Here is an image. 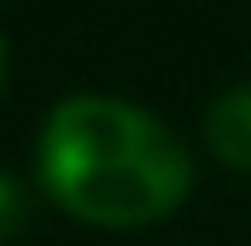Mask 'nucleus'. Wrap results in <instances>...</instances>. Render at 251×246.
Instances as JSON below:
<instances>
[{
  "label": "nucleus",
  "mask_w": 251,
  "mask_h": 246,
  "mask_svg": "<svg viewBox=\"0 0 251 246\" xmlns=\"http://www.w3.org/2000/svg\"><path fill=\"white\" fill-rule=\"evenodd\" d=\"M38 182L80 225L139 230L187 203L193 155L150 107L107 91H75L43 118Z\"/></svg>",
  "instance_id": "nucleus-1"
},
{
  "label": "nucleus",
  "mask_w": 251,
  "mask_h": 246,
  "mask_svg": "<svg viewBox=\"0 0 251 246\" xmlns=\"http://www.w3.org/2000/svg\"><path fill=\"white\" fill-rule=\"evenodd\" d=\"M203 139H208V150L225 166L251 171V81H241V86H230V91H219V97L208 102Z\"/></svg>",
  "instance_id": "nucleus-2"
},
{
  "label": "nucleus",
  "mask_w": 251,
  "mask_h": 246,
  "mask_svg": "<svg viewBox=\"0 0 251 246\" xmlns=\"http://www.w3.org/2000/svg\"><path fill=\"white\" fill-rule=\"evenodd\" d=\"M27 219H32L27 188H22L11 171H0V246H5V241H16V236L27 230Z\"/></svg>",
  "instance_id": "nucleus-3"
},
{
  "label": "nucleus",
  "mask_w": 251,
  "mask_h": 246,
  "mask_svg": "<svg viewBox=\"0 0 251 246\" xmlns=\"http://www.w3.org/2000/svg\"><path fill=\"white\" fill-rule=\"evenodd\" d=\"M5 81H11V43H5V32H0V91H5Z\"/></svg>",
  "instance_id": "nucleus-4"
}]
</instances>
